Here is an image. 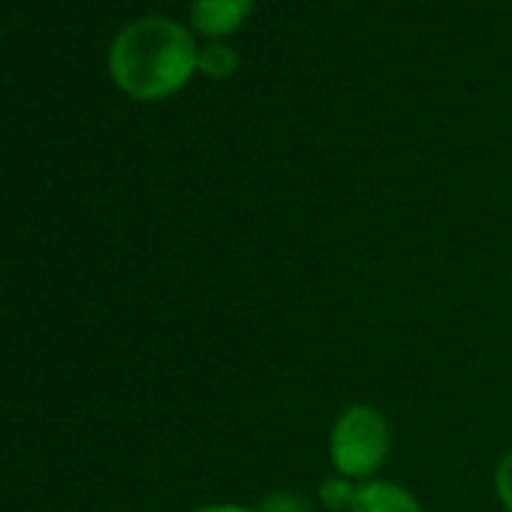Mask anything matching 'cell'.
<instances>
[{"instance_id": "obj_2", "label": "cell", "mask_w": 512, "mask_h": 512, "mask_svg": "<svg viewBox=\"0 0 512 512\" xmlns=\"http://www.w3.org/2000/svg\"><path fill=\"white\" fill-rule=\"evenodd\" d=\"M392 428L380 407L374 404H350L338 413L329 431V458L338 476L347 479H371L389 458Z\"/></svg>"}, {"instance_id": "obj_9", "label": "cell", "mask_w": 512, "mask_h": 512, "mask_svg": "<svg viewBox=\"0 0 512 512\" xmlns=\"http://www.w3.org/2000/svg\"><path fill=\"white\" fill-rule=\"evenodd\" d=\"M193 512H256V509L241 506V503H208V506H199Z\"/></svg>"}, {"instance_id": "obj_1", "label": "cell", "mask_w": 512, "mask_h": 512, "mask_svg": "<svg viewBox=\"0 0 512 512\" xmlns=\"http://www.w3.org/2000/svg\"><path fill=\"white\" fill-rule=\"evenodd\" d=\"M193 37L169 19L151 16L127 25L109 52L115 85L133 100H163L181 91L196 70Z\"/></svg>"}, {"instance_id": "obj_6", "label": "cell", "mask_w": 512, "mask_h": 512, "mask_svg": "<svg viewBox=\"0 0 512 512\" xmlns=\"http://www.w3.org/2000/svg\"><path fill=\"white\" fill-rule=\"evenodd\" d=\"M356 491H359V485L353 479L335 473V476H329V479L320 482L317 497H320V503L329 512H350L353 509V500H356Z\"/></svg>"}, {"instance_id": "obj_4", "label": "cell", "mask_w": 512, "mask_h": 512, "mask_svg": "<svg viewBox=\"0 0 512 512\" xmlns=\"http://www.w3.org/2000/svg\"><path fill=\"white\" fill-rule=\"evenodd\" d=\"M350 512H422V506L404 485L389 479H368L359 485Z\"/></svg>"}, {"instance_id": "obj_3", "label": "cell", "mask_w": 512, "mask_h": 512, "mask_svg": "<svg viewBox=\"0 0 512 512\" xmlns=\"http://www.w3.org/2000/svg\"><path fill=\"white\" fill-rule=\"evenodd\" d=\"M253 10V0H193L190 19L202 37L223 40L235 34Z\"/></svg>"}, {"instance_id": "obj_8", "label": "cell", "mask_w": 512, "mask_h": 512, "mask_svg": "<svg viewBox=\"0 0 512 512\" xmlns=\"http://www.w3.org/2000/svg\"><path fill=\"white\" fill-rule=\"evenodd\" d=\"M494 491L506 512H512V449L494 467Z\"/></svg>"}, {"instance_id": "obj_5", "label": "cell", "mask_w": 512, "mask_h": 512, "mask_svg": "<svg viewBox=\"0 0 512 512\" xmlns=\"http://www.w3.org/2000/svg\"><path fill=\"white\" fill-rule=\"evenodd\" d=\"M196 70L208 79H226L238 70V52L226 43H208L196 55Z\"/></svg>"}, {"instance_id": "obj_7", "label": "cell", "mask_w": 512, "mask_h": 512, "mask_svg": "<svg viewBox=\"0 0 512 512\" xmlns=\"http://www.w3.org/2000/svg\"><path fill=\"white\" fill-rule=\"evenodd\" d=\"M256 512H311V503L299 491L281 488V491L266 494L260 506H256Z\"/></svg>"}]
</instances>
